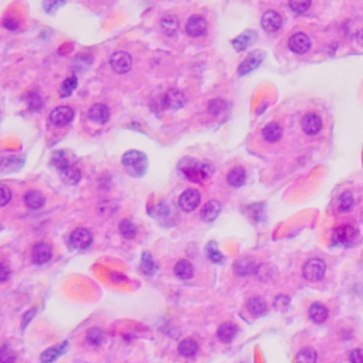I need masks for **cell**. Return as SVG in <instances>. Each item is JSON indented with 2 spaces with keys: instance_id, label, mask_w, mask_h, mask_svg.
I'll return each mask as SVG.
<instances>
[{
  "instance_id": "24",
  "label": "cell",
  "mask_w": 363,
  "mask_h": 363,
  "mask_svg": "<svg viewBox=\"0 0 363 363\" xmlns=\"http://www.w3.org/2000/svg\"><path fill=\"white\" fill-rule=\"evenodd\" d=\"M193 273H195L193 265L188 260H179L176 262V265H174V274H176V277H179L180 280H183V281L190 280L193 277Z\"/></svg>"
},
{
  "instance_id": "28",
  "label": "cell",
  "mask_w": 363,
  "mask_h": 363,
  "mask_svg": "<svg viewBox=\"0 0 363 363\" xmlns=\"http://www.w3.org/2000/svg\"><path fill=\"white\" fill-rule=\"evenodd\" d=\"M247 308L253 315H264L267 312V302L261 297H253L251 300L247 302Z\"/></svg>"
},
{
  "instance_id": "20",
  "label": "cell",
  "mask_w": 363,
  "mask_h": 363,
  "mask_svg": "<svg viewBox=\"0 0 363 363\" xmlns=\"http://www.w3.org/2000/svg\"><path fill=\"white\" fill-rule=\"evenodd\" d=\"M245 177H247V173H245L243 166H234L227 173V182L233 188H241L245 183Z\"/></svg>"
},
{
  "instance_id": "35",
  "label": "cell",
  "mask_w": 363,
  "mask_h": 363,
  "mask_svg": "<svg viewBox=\"0 0 363 363\" xmlns=\"http://www.w3.org/2000/svg\"><path fill=\"white\" fill-rule=\"evenodd\" d=\"M141 268L146 274V276H153L156 273V264L152 258V255L149 253L142 254V260H141Z\"/></svg>"
},
{
  "instance_id": "27",
  "label": "cell",
  "mask_w": 363,
  "mask_h": 363,
  "mask_svg": "<svg viewBox=\"0 0 363 363\" xmlns=\"http://www.w3.org/2000/svg\"><path fill=\"white\" fill-rule=\"evenodd\" d=\"M67 349V343H63V345H57V346H53L44 350L41 356H40V360L41 363H53L58 357L64 353V350Z\"/></svg>"
},
{
  "instance_id": "46",
  "label": "cell",
  "mask_w": 363,
  "mask_h": 363,
  "mask_svg": "<svg viewBox=\"0 0 363 363\" xmlns=\"http://www.w3.org/2000/svg\"><path fill=\"white\" fill-rule=\"evenodd\" d=\"M350 363H363V350L362 349H355L349 355Z\"/></svg>"
},
{
  "instance_id": "5",
  "label": "cell",
  "mask_w": 363,
  "mask_h": 363,
  "mask_svg": "<svg viewBox=\"0 0 363 363\" xmlns=\"http://www.w3.org/2000/svg\"><path fill=\"white\" fill-rule=\"evenodd\" d=\"M185 30L190 37H202L207 32V22L205 17L199 16V15L190 16L189 20L186 22Z\"/></svg>"
},
{
  "instance_id": "49",
  "label": "cell",
  "mask_w": 363,
  "mask_h": 363,
  "mask_svg": "<svg viewBox=\"0 0 363 363\" xmlns=\"http://www.w3.org/2000/svg\"><path fill=\"white\" fill-rule=\"evenodd\" d=\"M33 315H34V309H32V311H30V312H27V314H26V315H24L23 328H24V326H26V325H27V321H29V322H30V319H32V316H33Z\"/></svg>"
},
{
  "instance_id": "32",
  "label": "cell",
  "mask_w": 363,
  "mask_h": 363,
  "mask_svg": "<svg viewBox=\"0 0 363 363\" xmlns=\"http://www.w3.org/2000/svg\"><path fill=\"white\" fill-rule=\"evenodd\" d=\"M316 362V352L312 347H304L301 349L297 355L295 363H315Z\"/></svg>"
},
{
  "instance_id": "6",
  "label": "cell",
  "mask_w": 363,
  "mask_h": 363,
  "mask_svg": "<svg viewBox=\"0 0 363 363\" xmlns=\"http://www.w3.org/2000/svg\"><path fill=\"white\" fill-rule=\"evenodd\" d=\"M264 60V53L257 50L253 51L251 54H248L245 57L244 60L241 61V64L238 65V74L240 75H245V74H250L254 70H257Z\"/></svg>"
},
{
  "instance_id": "47",
  "label": "cell",
  "mask_w": 363,
  "mask_h": 363,
  "mask_svg": "<svg viewBox=\"0 0 363 363\" xmlns=\"http://www.w3.org/2000/svg\"><path fill=\"white\" fill-rule=\"evenodd\" d=\"M9 277H10V268H9L6 264L0 262V283H2V281H6Z\"/></svg>"
},
{
  "instance_id": "12",
  "label": "cell",
  "mask_w": 363,
  "mask_h": 363,
  "mask_svg": "<svg viewBox=\"0 0 363 363\" xmlns=\"http://www.w3.org/2000/svg\"><path fill=\"white\" fill-rule=\"evenodd\" d=\"M261 26H262V29L265 32H278L281 29V26H283V17H281L280 13H277L274 10H268L261 17Z\"/></svg>"
},
{
  "instance_id": "39",
  "label": "cell",
  "mask_w": 363,
  "mask_h": 363,
  "mask_svg": "<svg viewBox=\"0 0 363 363\" xmlns=\"http://www.w3.org/2000/svg\"><path fill=\"white\" fill-rule=\"evenodd\" d=\"M87 339L91 345H100L104 340V332L101 328H91L87 332Z\"/></svg>"
},
{
  "instance_id": "9",
  "label": "cell",
  "mask_w": 363,
  "mask_h": 363,
  "mask_svg": "<svg viewBox=\"0 0 363 363\" xmlns=\"http://www.w3.org/2000/svg\"><path fill=\"white\" fill-rule=\"evenodd\" d=\"M200 193L196 189H188L179 198V206L183 212H193L200 205Z\"/></svg>"
},
{
  "instance_id": "22",
  "label": "cell",
  "mask_w": 363,
  "mask_h": 363,
  "mask_svg": "<svg viewBox=\"0 0 363 363\" xmlns=\"http://www.w3.org/2000/svg\"><path fill=\"white\" fill-rule=\"evenodd\" d=\"M309 318L315 324H322L328 318V308L321 302H315L309 307Z\"/></svg>"
},
{
  "instance_id": "14",
  "label": "cell",
  "mask_w": 363,
  "mask_h": 363,
  "mask_svg": "<svg viewBox=\"0 0 363 363\" xmlns=\"http://www.w3.org/2000/svg\"><path fill=\"white\" fill-rule=\"evenodd\" d=\"M163 101H165L166 108H172V110H180L186 104V97L182 93L180 89L170 88L165 95H163Z\"/></svg>"
},
{
  "instance_id": "4",
  "label": "cell",
  "mask_w": 363,
  "mask_h": 363,
  "mask_svg": "<svg viewBox=\"0 0 363 363\" xmlns=\"http://www.w3.org/2000/svg\"><path fill=\"white\" fill-rule=\"evenodd\" d=\"M112 70L118 74H127L132 67V57L125 51H117L111 55L110 60Z\"/></svg>"
},
{
  "instance_id": "44",
  "label": "cell",
  "mask_w": 363,
  "mask_h": 363,
  "mask_svg": "<svg viewBox=\"0 0 363 363\" xmlns=\"http://www.w3.org/2000/svg\"><path fill=\"white\" fill-rule=\"evenodd\" d=\"M224 110H226V104H224V101H221V100H213L212 103L209 104V111H210L213 115H219V114H221Z\"/></svg>"
},
{
  "instance_id": "26",
  "label": "cell",
  "mask_w": 363,
  "mask_h": 363,
  "mask_svg": "<svg viewBox=\"0 0 363 363\" xmlns=\"http://www.w3.org/2000/svg\"><path fill=\"white\" fill-rule=\"evenodd\" d=\"M234 271H236V274L241 277L250 276L255 271V264L250 258H240L234 262Z\"/></svg>"
},
{
  "instance_id": "15",
  "label": "cell",
  "mask_w": 363,
  "mask_h": 363,
  "mask_svg": "<svg viewBox=\"0 0 363 363\" xmlns=\"http://www.w3.org/2000/svg\"><path fill=\"white\" fill-rule=\"evenodd\" d=\"M53 257V251L51 247L46 243H37L34 244L32 250V258L36 264H46L51 260Z\"/></svg>"
},
{
  "instance_id": "2",
  "label": "cell",
  "mask_w": 363,
  "mask_h": 363,
  "mask_svg": "<svg viewBox=\"0 0 363 363\" xmlns=\"http://www.w3.org/2000/svg\"><path fill=\"white\" fill-rule=\"evenodd\" d=\"M122 165L128 174L132 177H142L148 169V159L143 152L139 150H128L122 156Z\"/></svg>"
},
{
  "instance_id": "17",
  "label": "cell",
  "mask_w": 363,
  "mask_h": 363,
  "mask_svg": "<svg viewBox=\"0 0 363 363\" xmlns=\"http://www.w3.org/2000/svg\"><path fill=\"white\" fill-rule=\"evenodd\" d=\"M220 212H221L220 203L216 202V200H210V202H207V203L203 206V209H202V212H200V217H202V220L203 221L210 223V221H214L217 217H219Z\"/></svg>"
},
{
  "instance_id": "45",
  "label": "cell",
  "mask_w": 363,
  "mask_h": 363,
  "mask_svg": "<svg viewBox=\"0 0 363 363\" xmlns=\"http://www.w3.org/2000/svg\"><path fill=\"white\" fill-rule=\"evenodd\" d=\"M17 163L19 160L16 158H3L2 159V167L6 169V170H10V169H16Z\"/></svg>"
},
{
  "instance_id": "19",
  "label": "cell",
  "mask_w": 363,
  "mask_h": 363,
  "mask_svg": "<svg viewBox=\"0 0 363 363\" xmlns=\"http://www.w3.org/2000/svg\"><path fill=\"white\" fill-rule=\"evenodd\" d=\"M281 136H283V128L277 122H269V124H267L265 127L262 128V138L267 142H277V141L281 139Z\"/></svg>"
},
{
  "instance_id": "31",
  "label": "cell",
  "mask_w": 363,
  "mask_h": 363,
  "mask_svg": "<svg viewBox=\"0 0 363 363\" xmlns=\"http://www.w3.org/2000/svg\"><path fill=\"white\" fill-rule=\"evenodd\" d=\"M119 233L128 240H132L138 234V227L131 220H122L119 223Z\"/></svg>"
},
{
  "instance_id": "38",
  "label": "cell",
  "mask_w": 363,
  "mask_h": 363,
  "mask_svg": "<svg viewBox=\"0 0 363 363\" xmlns=\"http://www.w3.org/2000/svg\"><path fill=\"white\" fill-rule=\"evenodd\" d=\"M16 353L9 345L0 347V363H16Z\"/></svg>"
},
{
  "instance_id": "25",
  "label": "cell",
  "mask_w": 363,
  "mask_h": 363,
  "mask_svg": "<svg viewBox=\"0 0 363 363\" xmlns=\"http://www.w3.org/2000/svg\"><path fill=\"white\" fill-rule=\"evenodd\" d=\"M237 335V326L231 322H226L221 324L217 329V336L221 342H231L236 338Z\"/></svg>"
},
{
  "instance_id": "13",
  "label": "cell",
  "mask_w": 363,
  "mask_h": 363,
  "mask_svg": "<svg viewBox=\"0 0 363 363\" xmlns=\"http://www.w3.org/2000/svg\"><path fill=\"white\" fill-rule=\"evenodd\" d=\"M322 129V119L319 115H316L314 112L307 114L304 119H302V131L307 135H318Z\"/></svg>"
},
{
  "instance_id": "21",
  "label": "cell",
  "mask_w": 363,
  "mask_h": 363,
  "mask_svg": "<svg viewBox=\"0 0 363 363\" xmlns=\"http://www.w3.org/2000/svg\"><path fill=\"white\" fill-rule=\"evenodd\" d=\"M160 30L163 34L172 37L174 34H177L179 32V20L172 15H167V16L162 17L160 20Z\"/></svg>"
},
{
  "instance_id": "36",
  "label": "cell",
  "mask_w": 363,
  "mask_h": 363,
  "mask_svg": "<svg viewBox=\"0 0 363 363\" xmlns=\"http://www.w3.org/2000/svg\"><path fill=\"white\" fill-rule=\"evenodd\" d=\"M355 205L353 195L350 192H343L339 196V210L340 212H350Z\"/></svg>"
},
{
  "instance_id": "7",
  "label": "cell",
  "mask_w": 363,
  "mask_h": 363,
  "mask_svg": "<svg viewBox=\"0 0 363 363\" xmlns=\"http://www.w3.org/2000/svg\"><path fill=\"white\" fill-rule=\"evenodd\" d=\"M356 238H357V231L353 226H349V224L340 226L333 231V241L336 244L350 245L353 244Z\"/></svg>"
},
{
  "instance_id": "8",
  "label": "cell",
  "mask_w": 363,
  "mask_h": 363,
  "mask_svg": "<svg viewBox=\"0 0 363 363\" xmlns=\"http://www.w3.org/2000/svg\"><path fill=\"white\" fill-rule=\"evenodd\" d=\"M74 119V110L70 107H57L50 114V122L55 127H65Z\"/></svg>"
},
{
  "instance_id": "18",
  "label": "cell",
  "mask_w": 363,
  "mask_h": 363,
  "mask_svg": "<svg viewBox=\"0 0 363 363\" xmlns=\"http://www.w3.org/2000/svg\"><path fill=\"white\" fill-rule=\"evenodd\" d=\"M24 205L27 206L29 209L32 210H37L40 207H43L46 203V198L44 195L39 192V190H29L26 195H24Z\"/></svg>"
},
{
  "instance_id": "48",
  "label": "cell",
  "mask_w": 363,
  "mask_h": 363,
  "mask_svg": "<svg viewBox=\"0 0 363 363\" xmlns=\"http://www.w3.org/2000/svg\"><path fill=\"white\" fill-rule=\"evenodd\" d=\"M3 26L9 29V30H17V27H19V22H16L15 19H12V17H8L5 22H3Z\"/></svg>"
},
{
  "instance_id": "23",
  "label": "cell",
  "mask_w": 363,
  "mask_h": 363,
  "mask_svg": "<svg viewBox=\"0 0 363 363\" xmlns=\"http://www.w3.org/2000/svg\"><path fill=\"white\" fill-rule=\"evenodd\" d=\"M60 176H61L64 183H67V185H75V183H78L79 179H81V172H79V169L77 166L68 165L60 170Z\"/></svg>"
},
{
  "instance_id": "42",
  "label": "cell",
  "mask_w": 363,
  "mask_h": 363,
  "mask_svg": "<svg viewBox=\"0 0 363 363\" xmlns=\"http://www.w3.org/2000/svg\"><path fill=\"white\" fill-rule=\"evenodd\" d=\"M64 2H65V0H44V2H43V6H44V10L51 15V13H55L58 9L63 6Z\"/></svg>"
},
{
  "instance_id": "41",
  "label": "cell",
  "mask_w": 363,
  "mask_h": 363,
  "mask_svg": "<svg viewBox=\"0 0 363 363\" xmlns=\"http://www.w3.org/2000/svg\"><path fill=\"white\" fill-rule=\"evenodd\" d=\"M207 257L213 262H221L223 261V254L217 250V245L214 243H210L207 245Z\"/></svg>"
},
{
  "instance_id": "40",
  "label": "cell",
  "mask_w": 363,
  "mask_h": 363,
  "mask_svg": "<svg viewBox=\"0 0 363 363\" xmlns=\"http://www.w3.org/2000/svg\"><path fill=\"white\" fill-rule=\"evenodd\" d=\"M27 104H29V108H30L32 111L43 110V101H41V97H40L37 93H32V94H29Z\"/></svg>"
},
{
  "instance_id": "30",
  "label": "cell",
  "mask_w": 363,
  "mask_h": 363,
  "mask_svg": "<svg viewBox=\"0 0 363 363\" xmlns=\"http://www.w3.org/2000/svg\"><path fill=\"white\" fill-rule=\"evenodd\" d=\"M198 342L192 338H186L179 343V353L185 357H193L198 353Z\"/></svg>"
},
{
  "instance_id": "33",
  "label": "cell",
  "mask_w": 363,
  "mask_h": 363,
  "mask_svg": "<svg viewBox=\"0 0 363 363\" xmlns=\"http://www.w3.org/2000/svg\"><path fill=\"white\" fill-rule=\"evenodd\" d=\"M51 165L54 166L55 169L61 170L65 166L71 165V163H70V159L67 158L65 152H63V150H55L54 153H53V156H51Z\"/></svg>"
},
{
  "instance_id": "1",
  "label": "cell",
  "mask_w": 363,
  "mask_h": 363,
  "mask_svg": "<svg viewBox=\"0 0 363 363\" xmlns=\"http://www.w3.org/2000/svg\"><path fill=\"white\" fill-rule=\"evenodd\" d=\"M179 170L182 174L192 182H203L209 177H212L214 172V167L212 163H206V162H198L193 159H186L185 162H182L179 165Z\"/></svg>"
},
{
  "instance_id": "43",
  "label": "cell",
  "mask_w": 363,
  "mask_h": 363,
  "mask_svg": "<svg viewBox=\"0 0 363 363\" xmlns=\"http://www.w3.org/2000/svg\"><path fill=\"white\" fill-rule=\"evenodd\" d=\"M12 199V190L9 189L6 185L0 183V207L6 206Z\"/></svg>"
},
{
  "instance_id": "16",
  "label": "cell",
  "mask_w": 363,
  "mask_h": 363,
  "mask_svg": "<svg viewBox=\"0 0 363 363\" xmlns=\"http://www.w3.org/2000/svg\"><path fill=\"white\" fill-rule=\"evenodd\" d=\"M88 118L97 124H107L110 119V110L104 104H95L88 111Z\"/></svg>"
},
{
  "instance_id": "34",
  "label": "cell",
  "mask_w": 363,
  "mask_h": 363,
  "mask_svg": "<svg viewBox=\"0 0 363 363\" xmlns=\"http://www.w3.org/2000/svg\"><path fill=\"white\" fill-rule=\"evenodd\" d=\"M75 88H77V77L71 75V77L64 79V82L61 84V87H60V95H61V98L70 97V95L74 93Z\"/></svg>"
},
{
  "instance_id": "10",
  "label": "cell",
  "mask_w": 363,
  "mask_h": 363,
  "mask_svg": "<svg viewBox=\"0 0 363 363\" xmlns=\"http://www.w3.org/2000/svg\"><path fill=\"white\" fill-rule=\"evenodd\" d=\"M288 48L295 54H305L311 48V40L304 33H295L288 40Z\"/></svg>"
},
{
  "instance_id": "11",
  "label": "cell",
  "mask_w": 363,
  "mask_h": 363,
  "mask_svg": "<svg viewBox=\"0 0 363 363\" xmlns=\"http://www.w3.org/2000/svg\"><path fill=\"white\" fill-rule=\"evenodd\" d=\"M93 243V234L87 229L74 230L70 236V244L75 250H85Z\"/></svg>"
},
{
  "instance_id": "3",
  "label": "cell",
  "mask_w": 363,
  "mask_h": 363,
  "mask_svg": "<svg viewBox=\"0 0 363 363\" xmlns=\"http://www.w3.org/2000/svg\"><path fill=\"white\" fill-rule=\"evenodd\" d=\"M325 269H326V265L324 261L319 258H312L304 265L302 274H304V278L308 281H319L324 278Z\"/></svg>"
},
{
  "instance_id": "29",
  "label": "cell",
  "mask_w": 363,
  "mask_h": 363,
  "mask_svg": "<svg viewBox=\"0 0 363 363\" xmlns=\"http://www.w3.org/2000/svg\"><path fill=\"white\" fill-rule=\"evenodd\" d=\"M254 39H255L254 32H244L233 40V47L236 48L237 51H244L250 47V44L253 43Z\"/></svg>"
},
{
  "instance_id": "37",
  "label": "cell",
  "mask_w": 363,
  "mask_h": 363,
  "mask_svg": "<svg viewBox=\"0 0 363 363\" xmlns=\"http://www.w3.org/2000/svg\"><path fill=\"white\" fill-rule=\"evenodd\" d=\"M290 8L294 13L304 15L311 8V0H290Z\"/></svg>"
}]
</instances>
